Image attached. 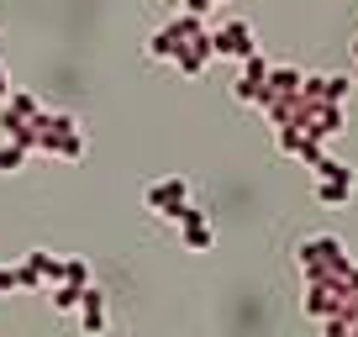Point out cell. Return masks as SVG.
Listing matches in <instances>:
<instances>
[{"label":"cell","instance_id":"6da1fadb","mask_svg":"<svg viewBox=\"0 0 358 337\" xmlns=\"http://www.w3.org/2000/svg\"><path fill=\"white\" fill-rule=\"evenodd\" d=\"M353 168L348 164H337V158H322V164H316V201L322 206H343L348 195H353Z\"/></svg>","mask_w":358,"mask_h":337},{"label":"cell","instance_id":"7a4b0ae2","mask_svg":"<svg viewBox=\"0 0 358 337\" xmlns=\"http://www.w3.org/2000/svg\"><path fill=\"white\" fill-rule=\"evenodd\" d=\"M169 222L179 227V243L190 248V253H206V248L216 243V232H211V222H206V211H195L190 201H185V206H174V216H169Z\"/></svg>","mask_w":358,"mask_h":337},{"label":"cell","instance_id":"3957f363","mask_svg":"<svg viewBox=\"0 0 358 337\" xmlns=\"http://www.w3.org/2000/svg\"><path fill=\"white\" fill-rule=\"evenodd\" d=\"M185 201H190V185H185V174L153 180V185H148V195H143V206H148L153 216H164V222L174 216V206H185Z\"/></svg>","mask_w":358,"mask_h":337},{"label":"cell","instance_id":"277c9868","mask_svg":"<svg viewBox=\"0 0 358 337\" xmlns=\"http://www.w3.org/2000/svg\"><path fill=\"white\" fill-rule=\"evenodd\" d=\"M211 53H216V58H248V53H258L253 27H248V22H222V27L211 32Z\"/></svg>","mask_w":358,"mask_h":337},{"label":"cell","instance_id":"5b68a950","mask_svg":"<svg viewBox=\"0 0 358 337\" xmlns=\"http://www.w3.org/2000/svg\"><path fill=\"white\" fill-rule=\"evenodd\" d=\"M348 90H353V79H348V74H311V79L301 85L306 101H332V106H343Z\"/></svg>","mask_w":358,"mask_h":337},{"label":"cell","instance_id":"8992f818","mask_svg":"<svg viewBox=\"0 0 358 337\" xmlns=\"http://www.w3.org/2000/svg\"><path fill=\"white\" fill-rule=\"evenodd\" d=\"M211 32H206V37H195V43H185V48H179V58H174V69H179V74H185V79H195V74H201V69L206 64H211Z\"/></svg>","mask_w":358,"mask_h":337},{"label":"cell","instance_id":"52a82bcc","mask_svg":"<svg viewBox=\"0 0 358 337\" xmlns=\"http://www.w3.org/2000/svg\"><path fill=\"white\" fill-rule=\"evenodd\" d=\"M37 153H53V158H64V164H79V158H85V132H79V127H69V132H53L43 148H37Z\"/></svg>","mask_w":358,"mask_h":337},{"label":"cell","instance_id":"ba28073f","mask_svg":"<svg viewBox=\"0 0 358 337\" xmlns=\"http://www.w3.org/2000/svg\"><path fill=\"white\" fill-rule=\"evenodd\" d=\"M74 316H79V327H85L90 337H101V332H106V295L95 290V285H90V290H85V301H79V311H74Z\"/></svg>","mask_w":358,"mask_h":337},{"label":"cell","instance_id":"9c48e42d","mask_svg":"<svg viewBox=\"0 0 358 337\" xmlns=\"http://www.w3.org/2000/svg\"><path fill=\"white\" fill-rule=\"evenodd\" d=\"M164 32H169V37H174V43H179V48H185V43H195V37H206V22H201V16H190V11H179V16H174V22H169V27H164Z\"/></svg>","mask_w":358,"mask_h":337},{"label":"cell","instance_id":"30bf717a","mask_svg":"<svg viewBox=\"0 0 358 337\" xmlns=\"http://www.w3.org/2000/svg\"><path fill=\"white\" fill-rule=\"evenodd\" d=\"M48 301H53V311H79V301H85V290H79V285H53V290H48Z\"/></svg>","mask_w":358,"mask_h":337},{"label":"cell","instance_id":"8fae6325","mask_svg":"<svg viewBox=\"0 0 358 337\" xmlns=\"http://www.w3.org/2000/svg\"><path fill=\"white\" fill-rule=\"evenodd\" d=\"M6 111H16V116H27V122H32V116L43 111V101H37L32 90H11V95H6Z\"/></svg>","mask_w":358,"mask_h":337},{"label":"cell","instance_id":"7c38bea8","mask_svg":"<svg viewBox=\"0 0 358 337\" xmlns=\"http://www.w3.org/2000/svg\"><path fill=\"white\" fill-rule=\"evenodd\" d=\"M22 164H27V148L6 137V143H0V174H16V168H22Z\"/></svg>","mask_w":358,"mask_h":337},{"label":"cell","instance_id":"4fadbf2b","mask_svg":"<svg viewBox=\"0 0 358 337\" xmlns=\"http://www.w3.org/2000/svg\"><path fill=\"white\" fill-rule=\"evenodd\" d=\"M64 285L90 290V285H95V280H90V264H85V259H64Z\"/></svg>","mask_w":358,"mask_h":337},{"label":"cell","instance_id":"5bb4252c","mask_svg":"<svg viewBox=\"0 0 358 337\" xmlns=\"http://www.w3.org/2000/svg\"><path fill=\"white\" fill-rule=\"evenodd\" d=\"M16 290V269H0V295H11Z\"/></svg>","mask_w":358,"mask_h":337},{"label":"cell","instance_id":"9a60e30c","mask_svg":"<svg viewBox=\"0 0 358 337\" xmlns=\"http://www.w3.org/2000/svg\"><path fill=\"white\" fill-rule=\"evenodd\" d=\"M11 95V74H6V64H0V101Z\"/></svg>","mask_w":358,"mask_h":337},{"label":"cell","instance_id":"2e32d148","mask_svg":"<svg viewBox=\"0 0 358 337\" xmlns=\"http://www.w3.org/2000/svg\"><path fill=\"white\" fill-rule=\"evenodd\" d=\"M327 337H348V327L343 322H327Z\"/></svg>","mask_w":358,"mask_h":337},{"label":"cell","instance_id":"e0dca14e","mask_svg":"<svg viewBox=\"0 0 358 337\" xmlns=\"http://www.w3.org/2000/svg\"><path fill=\"white\" fill-rule=\"evenodd\" d=\"M353 64H358V37H353Z\"/></svg>","mask_w":358,"mask_h":337},{"label":"cell","instance_id":"ac0fdd59","mask_svg":"<svg viewBox=\"0 0 358 337\" xmlns=\"http://www.w3.org/2000/svg\"><path fill=\"white\" fill-rule=\"evenodd\" d=\"M348 337H358V327H348Z\"/></svg>","mask_w":358,"mask_h":337}]
</instances>
